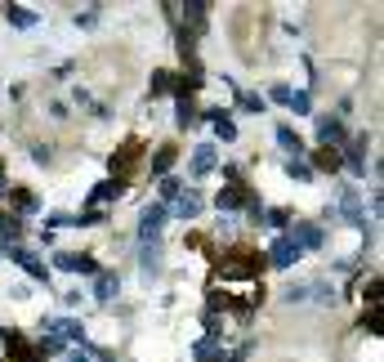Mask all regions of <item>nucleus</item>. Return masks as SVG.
<instances>
[{"label":"nucleus","mask_w":384,"mask_h":362,"mask_svg":"<svg viewBox=\"0 0 384 362\" xmlns=\"http://www.w3.org/2000/svg\"><path fill=\"white\" fill-rule=\"evenodd\" d=\"M175 215L179 219H197V215H202V197H197V192H179L175 197Z\"/></svg>","instance_id":"14"},{"label":"nucleus","mask_w":384,"mask_h":362,"mask_svg":"<svg viewBox=\"0 0 384 362\" xmlns=\"http://www.w3.org/2000/svg\"><path fill=\"white\" fill-rule=\"evenodd\" d=\"M264 219H269L273 228H286V224H291V215H286V210H264Z\"/></svg>","instance_id":"29"},{"label":"nucleus","mask_w":384,"mask_h":362,"mask_svg":"<svg viewBox=\"0 0 384 362\" xmlns=\"http://www.w3.org/2000/svg\"><path fill=\"white\" fill-rule=\"evenodd\" d=\"M291 94H295L291 86H273V90H269V98H273V103H281V108L291 103Z\"/></svg>","instance_id":"27"},{"label":"nucleus","mask_w":384,"mask_h":362,"mask_svg":"<svg viewBox=\"0 0 384 362\" xmlns=\"http://www.w3.org/2000/svg\"><path fill=\"white\" fill-rule=\"evenodd\" d=\"M317 139H322V148L344 143V121L340 117H317Z\"/></svg>","instance_id":"7"},{"label":"nucleus","mask_w":384,"mask_h":362,"mask_svg":"<svg viewBox=\"0 0 384 362\" xmlns=\"http://www.w3.org/2000/svg\"><path fill=\"white\" fill-rule=\"evenodd\" d=\"M179 192H183V184H179V179H170V175H165V179H161V192H157V197H161V206H170Z\"/></svg>","instance_id":"23"},{"label":"nucleus","mask_w":384,"mask_h":362,"mask_svg":"<svg viewBox=\"0 0 384 362\" xmlns=\"http://www.w3.org/2000/svg\"><path fill=\"white\" fill-rule=\"evenodd\" d=\"M121 192H125V184H121V179H103V184H98V188L90 192V202H94V206H103V202H116Z\"/></svg>","instance_id":"16"},{"label":"nucleus","mask_w":384,"mask_h":362,"mask_svg":"<svg viewBox=\"0 0 384 362\" xmlns=\"http://www.w3.org/2000/svg\"><path fill=\"white\" fill-rule=\"evenodd\" d=\"M98 23V9H81L76 14V27H94Z\"/></svg>","instance_id":"30"},{"label":"nucleus","mask_w":384,"mask_h":362,"mask_svg":"<svg viewBox=\"0 0 384 362\" xmlns=\"http://www.w3.org/2000/svg\"><path fill=\"white\" fill-rule=\"evenodd\" d=\"M286 108L304 117V112H313V98H308V94H291V103H286Z\"/></svg>","instance_id":"25"},{"label":"nucleus","mask_w":384,"mask_h":362,"mask_svg":"<svg viewBox=\"0 0 384 362\" xmlns=\"http://www.w3.org/2000/svg\"><path fill=\"white\" fill-rule=\"evenodd\" d=\"M0 197H5V170H0Z\"/></svg>","instance_id":"34"},{"label":"nucleus","mask_w":384,"mask_h":362,"mask_svg":"<svg viewBox=\"0 0 384 362\" xmlns=\"http://www.w3.org/2000/svg\"><path fill=\"white\" fill-rule=\"evenodd\" d=\"M214 166H219V152H214V143H202V148H192V179H202V175H210Z\"/></svg>","instance_id":"5"},{"label":"nucleus","mask_w":384,"mask_h":362,"mask_svg":"<svg viewBox=\"0 0 384 362\" xmlns=\"http://www.w3.org/2000/svg\"><path fill=\"white\" fill-rule=\"evenodd\" d=\"M175 157H179L175 148H157V157L147 161V166H152V175H157V179H165V175H170V166H175Z\"/></svg>","instance_id":"19"},{"label":"nucleus","mask_w":384,"mask_h":362,"mask_svg":"<svg viewBox=\"0 0 384 362\" xmlns=\"http://www.w3.org/2000/svg\"><path fill=\"white\" fill-rule=\"evenodd\" d=\"M0 255L9 259V264H19L27 277H36V282H49V269H45V259L36 251H27V246H0Z\"/></svg>","instance_id":"1"},{"label":"nucleus","mask_w":384,"mask_h":362,"mask_svg":"<svg viewBox=\"0 0 384 362\" xmlns=\"http://www.w3.org/2000/svg\"><path fill=\"white\" fill-rule=\"evenodd\" d=\"M116 291H121V277L98 269V273H94V300H98V304H112V295H116Z\"/></svg>","instance_id":"8"},{"label":"nucleus","mask_w":384,"mask_h":362,"mask_svg":"<svg viewBox=\"0 0 384 362\" xmlns=\"http://www.w3.org/2000/svg\"><path fill=\"white\" fill-rule=\"evenodd\" d=\"M68 362H90V358H85V353H72V358H68Z\"/></svg>","instance_id":"33"},{"label":"nucleus","mask_w":384,"mask_h":362,"mask_svg":"<svg viewBox=\"0 0 384 362\" xmlns=\"http://www.w3.org/2000/svg\"><path fill=\"white\" fill-rule=\"evenodd\" d=\"M340 215H348L358 228H366V219H362V197H358V188H340Z\"/></svg>","instance_id":"9"},{"label":"nucleus","mask_w":384,"mask_h":362,"mask_svg":"<svg viewBox=\"0 0 384 362\" xmlns=\"http://www.w3.org/2000/svg\"><path fill=\"white\" fill-rule=\"evenodd\" d=\"M170 86H175V76H170V72H152V98L170 94Z\"/></svg>","instance_id":"24"},{"label":"nucleus","mask_w":384,"mask_h":362,"mask_svg":"<svg viewBox=\"0 0 384 362\" xmlns=\"http://www.w3.org/2000/svg\"><path fill=\"white\" fill-rule=\"evenodd\" d=\"M206 121L214 125V135H219L224 143H232V139H237V125H232V117H228L224 108H214V112H206Z\"/></svg>","instance_id":"11"},{"label":"nucleus","mask_w":384,"mask_h":362,"mask_svg":"<svg viewBox=\"0 0 384 362\" xmlns=\"http://www.w3.org/2000/svg\"><path fill=\"white\" fill-rule=\"evenodd\" d=\"M72 224H76V228H81V224H108V215H103V210H85V215H76Z\"/></svg>","instance_id":"28"},{"label":"nucleus","mask_w":384,"mask_h":362,"mask_svg":"<svg viewBox=\"0 0 384 362\" xmlns=\"http://www.w3.org/2000/svg\"><path fill=\"white\" fill-rule=\"evenodd\" d=\"M308 170H340V152H336V148H317L313 161H308Z\"/></svg>","instance_id":"18"},{"label":"nucleus","mask_w":384,"mask_h":362,"mask_svg":"<svg viewBox=\"0 0 384 362\" xmlns=\"http://www.w3.org/2000/svg\"><path fill=\"white\" fill-rule=\"evenodd\" d=\"M23 242V219L19 215H0V246H19Z\"/></svg>","instance_id":"13"},{"label":"nucleus","mask_w":384,"mask_h":362,"mask_svg":"<svg viewBox=\"0 0 384 362\" xmlns=\"http://www.w3.org/2000/svg\"><path fill=\"white\" fill-rule=\"evenodd\" d=\"M286 175H291V179H313L308 161H286Z\"/></svg>","instance_id":"26"},{"label":"nucleus","mask_w":384,"mask_h":362,"mask_svg":"<svg viewBox=\"0 0 384 362\" xmlns=\"http://www.w3.org/2000/svg\"><path fill=\"white\" fill-rule=\"evenodd\" d=\"M188 19L192 27H206V5H188Z\"/></svg>","instance_id":"31"},{"label":"nucleus","mask_w":384,"mask_h":362,"mask_svg":"<svg viewBox=\"0 0 384 362\" xmlns=\"http://www.w3.org/2000/svg\"><path fill=\"white\" fill-rule=\"evenodd\" d=\"M340 166H348V170H353V175H358V179H362V175H366V139H358V143H353V148H348V152H344V157H340Z\"/></svg>","instance_id":"12"},{"label":"nucleus","mask_w":384,"mask_h":362,"mask_svg":"<svg viewBox=\"0 0 384 362\" xmlns=\"http://www.w3.org/2000/svg\"><path fill=\"white\" fill-rule=\"evenodd\" d=\"M246 202V188H224V192H214V206H219V215L224 210H237Z\"/></svg>","instance_id":"21"},{"label":"nucleus","mask_w":384,"mask_h":362,"mask_svg":"<svg viewBox=\"0 0 384 362\" xmlns=\"http://www.w3.org/2000/svg\"><path fill=\"white\" fill-rule=\"evenodd\" d=\"M143 273L152 277V273H161V246L152 242V246H143Z\"/></svg>","instance_id":"22"},{"label":"nucleus","mask_w":384,"mask_h":362,"mask_svg":"<svg viewBox=\"0 0 384 362\" xmlns=\"http://www.w3.org/2000/svg\"><path fill=\"white\" fill-rule=\"evenodd\" d=\"M165 219H170V206H147L143 215H139V237H143V246H152L157 237H161V228H165Z\"/></svg>","instance_id":"3"},{"label":"nucleus","mask_w":384,"mask_h":362,"mask_svg":"<svg viewBox=\"0 0 384 362\" xmlns=\"http://www.w3.org/2000/svg\"><path fill=\"white\" fill-rule=\"evenodd\" d=\"M291 242L299 246V251H317V246L326 242V233L317 224H295V233H291Z\"/></svg>","instance_id":"6"},{"label":"nucleus","mask_w":384,"mask_h":362,"mask_svg":"<svg viewBox=\"0 0 384 362\" xmlns=\"http://www.w3.org/2000/svg\"><path fill=\"white\" fill-rule=\"evenodd\" d=\"M5 197H9V206H14V215H19V219H23V215H36V210H41V202H36L27 188H9Z\"/></svg>","instance_id":"10"},{"label":"nucleus","mask_w":384,"mask_h":362,"mask_svg":"<svg viewBox=\"0 0 384 362\" xmlns=\"http://www.w3.org/2000/svg\"><path fill=\"white\" fill-rule=\"evenodd\" d=\"M277 143L291 152V161H299V157H304V139H299L291 125H277Z\"/></svg>","instance_id":"17"},{"label":"nucleus","mask_w":384,"mask_h":362,"mask_svg":"<svg viewBox=\"0 0 384 362\" xmlns=\"http://www.w3.org/2000/svg\"><path fill=\"white\" fill-rule=\"evenodd\" d=\"M242 108L246 112H264V98L259 94H242Z\"/></svg>","instance_id":"32"},{"label":"nucleus","mask_w":384,"mask_h":362,"mask_svg":"<svg viewBox=\"0 0 384 362\" xmlns=\"http://www.w3.org/2000/svg\"><path fill=\"white\" fill-rule=\"evenodd\" d=\"M5 19H9V27H36V9L31 5H5Z\"/></svg>","instance_id":"15"},{"label":"nucleus","mask_w":384,"mask_h":362,"mask_svg":"<svg viewBox=\"0 0 384 362\" xmlns=\"http://www.w3.org/2000/svg\"><path fill=\"white\" fill-rule=\"evenodd\" d=\"M299 259H304V251H299V246L291 242V233H281V237L269 246V264H273V269H281V273H286V269H295Z\"/></svg>","instance_id":"2"},{"label":"nucleus","mask_w":384,"mask_h":362,"mask_svg":"<svg viewBox=\"0 0 384 362\" xmlns=\"http://www.w3.org/2000/svg\"><path fill=\"white\" fill-rule=\"evenodd\" d=\"M54 264H58L63 273H81V277H94V273H98L94 255H76V251H58V255H54Z\"/></svg>","instance_id":"4"},{"label":"nucleus","mask_w":384,"mask_h":362,"mask_svg":"<svg viewBox=\"0 0 384 362\" xmlns=\"http://www.w3.org/2000/svg\"><path fill=\"white\" fill-rule=\"evenodd\" d=\"M197 121H202V117H197V108L188 103V94H179V112H175V125H179V130H192Z\"/></svg>","instance_id":"20"}]
</instances>
